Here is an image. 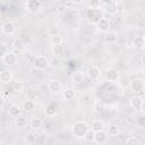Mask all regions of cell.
<instances>
[{"mask_svg": "<svg viewBox=\"0 0 145 145\" xmlns=\"http://www.w3.org/2000/svg\"><path fill=\"white\" fill-rule=\"evenodd\" d=\"M89 129L88 125L86 121H83V120H79V121H76L72 127H71V134L72 136L77 137V138H82L85 136V134L87 133V130Z\"/></svg>", "mask_w": 145, "mask_h": 145, "instance_id": "cell-1", "label": "cell"}, {"mask_svg": "<svg viewBox=\"0 0 145 145\" xmlns=\"http://www.w3.org/2000/svg\"><path fill=\"white\" fill-rule=\"evenodd\" d=\"M33 66L39 70H44L50 66V59L46 56H37L33 61Z\"/></svg>", "mask_w": 145, "mask_h": 145, "instance_id": "cell-2", "label": "cell"}, {"mask_svg": "<svg viewBox=\"0 0 145 145\" xmlns=\"http://www.w3.org/2000/svg\"><path fill=\"white\" fill-rule=\"evenodd\" d=\"M103 16H102V11L100 10V9H88L87 11H86V18H87V20L91 23V24H94V25H96L97 23H99V20L102 18Z\"/></svg>", "mask_w": 145, "mask_h": 145, "instance_id": "cell-3", "label": "cell"}, {"mask_svg": "<svg viewBox=\"0 0 145 145\" xmlns=\"http://www.w3.org/2000/svg\"><path fill=\"white\" fill-rule=\"evenodd\" d=\"M129 86H130V89L135 93H143L144 89H145V84H144V80L140 79V78H134L130 80L129 83Z\"/></svg>", "mask_w": 145, "mask_h": 145, "instance_id": "cell-4", "label": "cell"}, {"mask_svg": "<svg viewBox=\"0 0 145 145\" xmlns=\"http://www.w3.org/2000/svg\"><path fill=\"white\" fill-rule=\"evenodd\" d=\"M1 58H2V62L6 66H11V65H15L17 62V54L14 51H7V52H5L1 56Z\"/></svg>", "mask_w": 145, "mask_h": 145, "instance_id": "cell-5", "label": "cell"}, {"mask_svg": "<svg viewBox=\"0 0 145 145\" xmlns=\"http://www.w3.org/2000/svg\"><path fill=\"white\" fill-rule=\"evenodd\" d=\"M109 140V134L106 131L103 130H99V131H95V135H94V142L96 144H105L106 142Z\"/></svg>", "mask_w": 145, "mask_h": 145, "instance_id": "cell-6", "label": "cell"}, {"mask_svg": "<svg viewBox=\"0 0 145 145\" xmlns=\"http://www.w3.org/2000/svg\"><path fill=\"white\" fill-rule=\"evenodd\" d=\"M1 32H2V34H5V35H12V34L16 32V26H15L14 23L7 22V23L2 24V26H1Z\"/></svg>", "mask_w": 145, "mask_h": 145, "instance_id": "cell-7", "label": "cell"}, {"mask_svg": "<svg viewBox=\"0 0 145 145\" xmlns=\"http://www.w3.org/2000/svg\"><path fill=\"white\" fill-rule=\"evenodd\" d=\"M12 80V71L10 69H2L0 72V82L2 84H9Z\"/></svg>", "mask_w": 145, "mask_h": 145, "instance_id": "cell-8", "label": "cell"}, {"mask_svg": "<svg viewBox=\"0 0 145 145\" xmlns=\"http://www.w3.org/2000/svg\"><path fill=\"white\" fill-rule=\"evenodd\" d=\"M48 88H49V91H51L53 93H58L62 89V83L59 79H51L48 83Z\"/></svg>", "mask_w": 145, "mask_h": 145, "instance_id": "cell-9", "label": "cell"}, {"mask_svg": "<svg viewBox=\"0 0 145 145\" xmlns=\"http://www.w3.org/2000/svg\"><path fill=\"white\" fill-rule=\"evenodd\" d=\"M105 78L109 80V82H117L119 79V71L116 69V68H109L106 69L105 71Z\"/></svg>", "mask_w": 145, "mask_h": 145, "instance_id": "cell-10", "label": "cell"}, {"mask_svg": "<svg viewBox=\"0 0 145 145\" xmlns=\"http://www.w3.org/2000/svg\"><path fill=\"white\" fill-rule=\"evenodd\" d=\"M26 9L29 12H36L41 8V2L39 0H27L26 2Z\"/></svg>", "mask_w": 145, "mask_h": 145, "instance_id": "cell-11", "label": "cell"}, {"mask_svg": "<svg viewBox=\"0 0 145 145\" xmlns=\"http://www.w3.org/2000/svg\"><path fill=\"white\" fill-rule=\"evenodd\" d=\"M104 10L105 12H108L109 15H114L118 11V5L116 0H112L108 3H104Z\"/></svg>", "mask_w": 145, "mask_h": 145, "instance_id": "cell-12", "label": "cell"}, {"mask_svg": "<svg viewBox=\"0 0 145 145\" xmlns=\"http://www.w3.org/2000/svg\"><path fill=\"white\" fill-rule=\"evenodd\" d=\"M143 102H144L143 97H140V96H138V95L133 96V97L130 99V101H129L130 106H131L133 109H136V110H140V108H142V105H143Z\"/></svg>", "mask_w": 145, "mask_h": 145, "instance_id": "cell-13", "label": "cell"}, {"mask_svg": "<svg viewBox=\"0 0 145 145\" xmlns=\"http://www.w3.org/2000/svg\"><path fill=\"white\" fill-rule=\"evenodd\" d=\"M95 26H96L97 31H100V32H106V31L109 29V27H110V22H109V19H108V18L102 17Z\"/></svg>", "mask_w": 145, "mask_h": 145, "instance_id": "cell-14", "label": "cell"}, {"mask_svg": "<svg viewBox=\"0 0 145 145\" xmlns=\"http://www.w3.org/2000/svg\"><path fill=\"white\" fill-rule=\"evenodd\" d=\"M87 75L91 79H97L101 76V69L97 66H92L87 70Z\"/></svg>", "mask_w": 145, "mask_h": 145, "instance_id": "cell-15", "label": "cell"}, {"mask_svg": "<svg viewBox=\"0 0 145 145\" xmlns=\"http://www.w3.org/2000/svg\"><path fill=\"white\" fill-rule=\"evenodd\" d=\"M36 140H37V135H36L35 133H33V131H28V133H26L25 136H24V142H25L26 144H28V145L35 144Z\"/></svg>", "mask_w": 145, "mask_h": 145, "instance_id": "cell-16", "label": "cell"}, {"mask_svg": "<svg viewBox=\"0 0 145 145\" xmlns=\"http://www.w3.org/2000/svg\"><path fill=\"white\" fill-rule=\"evenodd\" d=\"M133 44L136 49L142 50L145 48V41H144V36L143 35H136L133 40Z\"/></svg>", "mask_w": 145, "mask_h": 145, "instance_id": "cell-17", "label": "cell"}, {"mask_svg": "<svg viewBox=\"0 0 145 145\" xmlns=\"http://www.w3.org/2000/svg\"><path fill=\"white\" fill-rule=\"evenodd\" d=\"M29 126L33 129H40L43 126V120L41 118H39V117H33L29 120Z\"/></svg>", "mask_w": 145, "mask_h": 145, "instance_id": "cell-18", "label": "cell"}, {"mask_svg": "<svg viewBox=\"0 0 145 145\" xmlns=\"http://www.w3.org/2000/svg\"><path fill=\"white\" fill-rule=\"evenodd\" d=\"M20 112H22V108L19 105H17V104H12L8 109V113H9L10 117H15L16 118V117H18L20 114Z\"/></svg>", "mask_w": 145, "mask_h": 145, "instance_id": "cell-19", "label": "cell"}, {"mask_svg": "<svg viewBox=\"0 0 145 145\" xmlns=\"http://www.w3.org/2000/svg\"><path fill=\"white\" fill-rule=\"evenodd\" d=\"M91 129H93L94 131H99V130H103L104 129V122L100 119H95L92 121L91 123Z\"/></svg>", "mask_w": 145, "mask_h": 145, "instance_id": "cell-20", "label": "cell"}, {"mask_svg": "<svg viewBox=\"0 0 145 145\" xmlns=\"http://www.w3.org/2000/svg\"><path fill=\"white\" fill-rule=\"evenodd\" d=\"M84 78H85V76H84V72H82V71H75L71 75V79L75 84H82L84 82Z\"/></svg>", "mask_w": 145, "mask_h": 145, "instance_id": "cell-21", "label": "cell"}, {"mask_svg": "<svg viewBox=\"0 0 145 145\" xmlns=\"http://www.w3.org/2000/svg\"><path fill=\"white\" fill-rule=\"evenodd\" d=\"M34 108H35V101L28 100V99L24 101V103H23V110H24V111L31 112V111L34 110Z\"/></svg>", "mask_w": 145, "mask_h": 145, "instance_id": "cell-22", "label": "cell"}, {"mask_svg": "<svg viewBox=\"0 0 145 145\" xmlns=\"http://www.w3.org/2000/svg\"><path fill=\"white\" fill-rule=\"evenodd\" d=\"M11 88H12L14 92L19 93V92H22V91L24 89V83H23L22 80L17 79V80L12 82V84H11Z\"/></svg>", "mask_w": 145, "mask_h": 145, "instance_id": "cell-23", "label": "cell"}, {"mask_svg": "<svg viewBox=\"0 0 145 145\" xmlns=\"http://www.w3.org/2000/svg\"><path fill=\"white\" fill-rule=\"evenodd\" d=\"M15 123H16V126L18 128H24V127L27 126V119L24 116H18V117H16Z\"/></svg>", "mask_w": 145, "mask_h": 145, "instance_id": "cell-24", "label": "cell"}, {"mask_svg": "<svg viewBox=\"0 0 145 145\" xmlns=\"http://www.w3.org/2000/svg\"><path fill=\"white\" fill-rule=\"evenodd\" d=\"M62 96H63V99L66 101H70V100H72L75 97V91L72 88H66V89H63Z\"/></svg>", "mask_w": 145, "mask_h": 145, "instance_id": "cell-25", "label": "cell"}, {"mask_svg": "<svg viewBox=\"0 0 145 145\" xmlns=\"http://www.w3.org/2000/svg\"><path fill=\"white\" fill-rule=\"evenodd\" d=\"M93 109H94V111L96 113H102L104 111V109H105V105H104V103L102 101H95L94 105H93Z\"/></svg>", "mask_w": 145, "mask_h": 145, "instance_id": "cell-26", "label": "cell"}, {"mask_svg": "<svg viewBox=\"0 0 145 145\" xmlns=\"http://www.w3.org/2000/svg\"><path fill=\"white\" fill-rule=\"evenodd\" d=\"M24 42H23V40L20 39V37H18V39H15L14 41H12V44H11V46L15 49V50H22L23 48H24Z\"/></svg>", "mask_w": 145, "mask_h": 145, "instance_id": "cell-27", "label": "cell"}, {"mask_svg": "<svg viewBox=\"0 0 145 145\" xmlns=\"http://www.w3.org/2000/svg\"><path fill=\"white\" fill-rule=\"evenodd\" d=\"M105 40H106L109 43H114V42H117V40H118V34H117L116 32H109V33L106 34V36H105Z\"/></svg>", "mask_w": 145, "mask_h": 145, "instance_id": "cell-28", "label": "cell"}, {"mask_svg": "<svg viewBox=\"0 0 145 145\" xmlns=\"http://www.w3.org/2000/svg\"><path fill=\"white\" fill-rule=\"evenodd\" d=\"M94 135H95V131L93 129H88L83 138L85 142H94Z\"/></svg>", "mask_w": 145, "mask_h": 145, "instance_id": "cell-29", "label": "cell"}, {"mask_svg": "<svg viewBox=\"0 0 145 145\" xmlns=\"http://www.w3.org/2000/svg\"><path fill=\"white\" fill-rule=\"evenodd\" d=\"M51 43L53 44V46L54 45H60V44H62V37L59 34H54V35L51 36Z\"/></svg>", "mask_w": 145, "mask_h": 145, "instance_id": "cell-30", "label": "cell"}, {"mask_svg": "<svg viewBox=\"0 0 145 145\" xmlns=\"http://www.w3.org/2000/svg\"><path fill=\"white\" fill-rule=\"evenodd\" d=\"M57 110H56V106L54 105H48L45 108V116L48 117H54Z\"/></svg>", "mask_w": 145, "mask_h": 145, "instance_id": "cell-31", "label": "cell"}, {"mask_svg": "<svg viewBox=\"0 0 145 145\" xmlns=\"http://www.w3.org/2000/svg\"><path fill=\"white\" fill-rule=\"evenodd\" d=\"M126 144H128V145H140V140L135 136H130L126 139Z\"/></svg>", "mask_w": 145, "mask_h": 145, "instance_id": "cell-32", "label": "cell"}, {"mask_svg": "<svg viewBox=\"0 0 145 145\" xmlns=\"http://www.w3.org/2000/svg\"><path fill=\"white\" fill-rule=\"evenodd\" d=\"M89 8L91 9H101V0H91Z\"/></svg>", "mask_w": 145, "mask_h": 145, "instance_id": "cell-33", "label": "cell"}, {"mask_svg": "<svg viewBox=\"0 0 145 145\" xmlns=\"http://www.w3.org/2000/svg\"><path fill=\"white\" fill-rule=\"evenodd\" d=\"M26 97H27L28 100L35 101V100L37 99V93H36L35 91H33V89H28L27 93H26Z\"/></svg>", "mask_w": 145, "mask_h": 145, "instance_id": "cell-34", "label": "cell"}, {"mask_svg": "<svg viewBox=\"0 0 145 145\" xmlns=\"http://www.w3.org/2000/svg\"><path fill=\"white\" fill-rule=\"evenodd\" d=\"M108 134L110 136H117L119 134V128L117 126H110L108 129Z\"/></svg>", "mask_w": 145, "mask_h": 145, "instance_id": "cell-35", "label": "cell"}, {"mask_svg": "<svg viewBox=\"0 0 145 145\" xmlns=\"http://www.w3.org/2000/svg\"><path fill=\"white\" fill-rule=\"evenodd\" d=\"M60 65V60L58 57H54V58H51L50 59V67L52 68H58Z\"/></svg>", "mask_w": 145, "mask_h": 145, "instance_id": "cell-36", "label": "cell"}, {"mask_svg": "<svg viewBox=\"0 0 145 145\" xmlns=\"http://www.w3.org/2000/svg\"><path fill=\"white\" fill-rule=\"evenodd\" d=\"M53 51H54V54H57V57L63 54V46H62V44H60V45H54Z\"/></svg>", "mask_w": 145, "mask_h": 145, "instance_id": "cell-37", "label": "cell"}, {"mask_svg": "<svg viewBox=\"0 0 145 145\" xmlns=\"http://www.w3.org/2000/svg\"><path fill=\"white\" fill-rule=\"evenodd\" d=\"M137 125L142 128H145V116H140L137 118Z\"/></svg>", "mask_w": 145, "mask_h": 145, "instance_id": "cell-38", "label": "cell"}, {"mask_svg": "<svg viewBox=\"0 0 145 145\" xmlns=\"http://www.w3.org/2000/svg\"><path fill=\"white\" fill-rule=\"evenodd\" d=\"M5 103H6V97H5L3 94H1V108H3Z\"/></svg>", "mask_w": 145, "mask_h": 145, "instance_id": "cell-39", "label": "cell"}, {"mask_svg": "<svg viewBox=\"0 0 145 145\" xmlns=\"http://www.w3.org/2000/svg\"><path fill=\"white\" fill-rule=\"evenodd\" d=\"M72 3H75V5H80L82 2H84V0H70Z\"/></svg>", "mask_w": 145, "mask_h": 145, "instance_id": "cell-40", "label": "cell"}, {"mask_svg": "<svg viewBox=\"0 0 145 145\" xmlns=\"http://www.w3.org/2000/svg\"><path fill=\"white\" fill-rule=\"evenodd\" d=\"M140 111H142L143 113H145V101L143 102V105H142V108H140Z\"/></svg>", "mask_w": 145, "mask_h": 145, "instance_id": "cell-41", "label": "cell"}, {"mask_svg": "<svg viewBox=\"0 0 145 145\" xmlns=\"http://www.w3.org/2000/svg\"><path fill=\"white\" fill-rule=\"evenodd\" d=\"M142 63H143V65H145V54L142 57Z\"/></svg>", "mask_w": 145, "mask_h": 145, "instance_id": "cell-42", "label": "cell"}, {"mask_svg": "<svg viewBox=\"0 0 145 145\" xmlns=\"http://www.w3.org/2000/svg\"><path fill=\"white\" fill-rule=\"evenodd\" d=\"M142 72H143V74H145V65H143V66H142Z\"/></svg>", "mask_w": 145, "mask_h": 145, "instance_id": "cell-43", "label": "cell"}, {"mask_svg": "<svg viewBox=\"0 0 145 145\" xmlns=\"http://www.w3.org/2000/svg\"><path fill=\"white\" fill-rule=\"evenodd\" d=\"M103 1V3H108V2H110V1H112V0H102Z\"/></svg>", "mask_w": 145, "mask_h": 145, "instance_id": "cell-44", "label": "cell"}, {"mask_svg": "<svg viewBox=\"0 0 145 145\" xmlns=\"http://www.w3.org/2000/svg\"><path fill=\"white\" fill-rule=\"evenodd\" d=\"M143 36H144V41H145V34H144V35H143Z\"/></svg>", "mask_w": 145, "mask_h": 145, "instance_id": "cell-45", "label": "cell"}]
</instances>
